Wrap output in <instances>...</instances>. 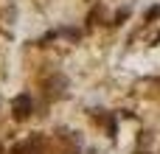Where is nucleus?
<instances>
[{
	"label": "nucleus",
	"instance_id": "7ed1b4c3",
	"mask_svg": "<svg viewBox=\"0 0 160 154\" xmlns=\"http://www.w3.org/2000/svg\"><path fill=\"white\" fill-rule=\"evenodd\" d=\"M65 36H70V39H79V31H73V28H68V31H65Z\"/></svg>",
	"mask_w": 160,
	"mask_h": 154
},
{
	"label": "nucleus",
	"instance_id": "f03ea898",
	"mask_svg": "<svg viewBox=\"0 0 160 154\" xmlns=\"http://www.w3.org/2000/svg\"><path fill=\"white\" fill-rule=\"evenodd\" d=\"M160 17V6H155V8H149V20H158Z\"/></svg>",
	"mask_w": 160,
	"mask_h": 154
},
{
	"label": "nucleus",
	"instance_id": "f257e3e1",
	"mask_svg": "<svg viewBox=\"0 0 160 154\" xmlns=\"http://www.w3.org/2000/svg\"><path fill=\"white\" fill-rule=\"evenodd\" d=\"M11 112H14V118L17 121H25V118H31V112H34V101H31V95H17L14 98V104H11Z\"/></svg>",
	"mask_w": 160,
	"mask_h": 154
},
{
	"label": "nucleus",
	"instance_id": "20e7f679",
	"mask_svg": "<svg viewBox=\"0 0 160 154\" xmlns=\"http://www.w3.org/2000/svg\"><path fill=\"white\" fill-rule=\"evenodd\" d=\"M143 154H146V152H143Z\"/></svg>",
	"mask_w": 160,
	"mask_h": 154
}]
</instances>
